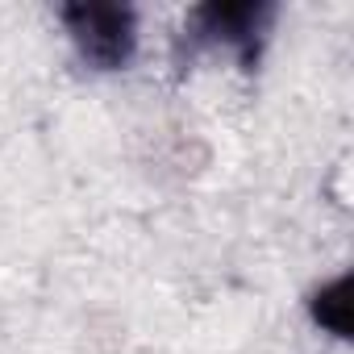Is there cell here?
<instances>
[{
  "label": "cell",
  "mask_w": 354,
  "mask_h": 354,
  "mask_svg": "<svg viewBox=\"0 0 354 354\" xmlns=\"http://www.w3.org/2000/svg\"><path fill=\"white\" fill-rule=\"evenodd\" d=\"M63 26L80 50V59L96 71H121L133 59L138 46V26L133 13L121 5H67Z\"/></svg>",
  "instance_id": "1"
},
{
  "label": "cell",
  "mask_w": 354,
  "mask_h": 354,
  "mask_svg": "<svg viewBox=\"0 0 354 354\" xmlns=\"http://www.w3.org/2000/svg\"><path fill=\"white\" fill-rule=\"evenodd\" d=\"M267 21H271V9L267 5H201L192 13V34L201 42L238 46L242 59L250 63L254 59V46H259V34L267 30Z\"/></svg>",
  "instance_id": "2"
},
{
  "label": "cell",
  "mask_w": 354,
  "mask_h": 354,
  "mask_svg": "<svg viewBox=\"0 0 354 354\" xmlns=\"http://www.w3.org/2000/svg\"><path fill=\"white\" fill-rule=\"evenodd\" d=\"M321 296H325V300H333V308H350V304H346V279H337V283H333V288H325ZM321 317H325V313H317V321H321ZM325 325H329L333 333H342V337H346V313L325 317Z\"/></svg>",
  "instance_id": "3"
}]
</instances>
